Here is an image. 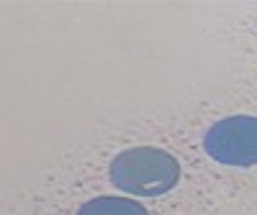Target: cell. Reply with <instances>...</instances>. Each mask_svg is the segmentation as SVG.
<instances>
[{"label":"cell","mask_w":257,"mask_h":215,"mask_svg":"<svg viewBox=\"0 0 257 215\" xmlns=\"http://www.w3.org/2000/svg\"><path fill=\"white\" fill-rule=\"evenodd\" d=\"M77 215H149L139 202L123 200V198H95L85 202Z\"/></svg>","instance_id":"3"},{"label":"cell","mask_w":257,"mask_h":215,"mask_svg":"<svg viewBox=\"0 0 257 215\" xmlns=\"http://www.w3.org/2000/svg\"><path fill=\"white\" fill-rule=\"evenodd\" d=\"M180 180V164L162 148H126L111 162L113 187L137 198H160Z\"/></svg>","instance_id":"1"},{"label":"cell","mask_w":257,"mask_h":215,"mask_svg":"<svg viewBox=\"0 0 257 215\" xmlns=\"http://www.w3.org/2000/svg\"><path fill=\"white\" fill-rule=\"evenodd\" d=\"M203 148L224 166H257V118L231 116L213 123L203 136Z\"/></svg>","instance_id":"2"}]
</instances>
